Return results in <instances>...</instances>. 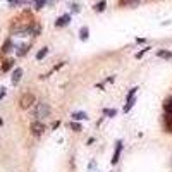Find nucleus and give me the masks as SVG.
I'll return each instance as SVG.
<instances>
[{
	"mask_svg": "<svg viewBox=\"0 0 172 172\" xmlns=\"http://www.w3.org/2000/svg\"><path fill=\"white\" fill-rule=\"evenodd\" d=\"M48 115H50V107L47 103H38L36 109H35V117L38 121H41L43 117H48Z\"/></svg>",
	"mask_w": 172,
	"mask_h": 172,
	"instance_id": "f257e3e1",
	"label": "nucleus"
},
{
	"mask_svg": "<svg viewBox=\"0 0 172 172\" xmlns=\"http://www.w3.org/2000/svg\"><path fill=\"white\" fill-rule=\"evenodd\" d=\"M35 95L33 93H24L22 96H21V100H19V103H21V109H30L31 105L35 103Z\"/></svg>",
	"mask_w": 172,
	"mask_h": 172,
	"instance_id": "f03ea898",
	"label": "nucleus"
},
{
	"mask_svg": "<svg viewBox=\"0 0 172 172\" xmlns=\"http://www.w3.org/2000/svg\"><path fill=\"white\" fill-rule=\"evenodd\" d=\"M45 131V124L41 121H35V122H31V132L35 134V136H40L41 132Z\"/></svg>",
	"mask_w": 172,
	"mask_h": 172,
	"instance_id": "7ed1b4c3",
	"label": "nucleus"
},
{
	"mask_svg": "<svg viewBox=\"0 0 172 172\" xmlns=\"http://www.w3.org/2000/svg\"><path fill=\"white\" fill-rule=\"evenodd\" d=\"M69 22H71V16H69V14H64V16H60L59 19L55 21V26H57V28H64V26H67Z\"/></svg>",
	"mask_w": 172,
	"mask_h": 172,
	"instance_id": "20e7f679",
	"label": "nucleus"
},
{
	"mask_svg": "<svg viewBox=\"0 0 172 172\" xmlns=\"http://www.w3.org/2000/svg\"><path fill=\"white\" fill-rule=\"evenodd\" d=\"M121 152H122V141H117V143H115V152H114V157H112V163H117V162H119Z\"/></svg>",
	"mask_w": 172,
	"mask_h": 172,
	"instance_id": "39448f33",
	"label": "nucleus"
},
{
	"mask_svg": "<svg viewBox=\"0 0 172 172\" xmlns=\"http://www.w3.org/2000/svg\"><path fill=\"white\" fill-rule=\"evenodd\" d=\"M21 78H22V69H21V67L14 69V72H12V83L17 84V83L21 81Z\"/></svg>",
	"mask_w": 172,
	"mask_h": 172,
	"instance_id": "423d86ee",
	"label": "nucleus"
},
{
	"mask_svg": "<svg viewBox=\"0 0 172 172\" xmlns=\"http://www.w3.org/2000/svg\"><path fill=\"white\" fill-rule=\"evenodd\" d=\"M71 117H72V121H84V119H88V115L84 112H74Z\"/></svg>",
	"mask_w": 172,
	"mask_h": 172,
	"instance_id": "0eeeda50",
	"label": "nucleus"
},
{
	"mask_svg": "<svg viewBox=\"0 0 172 172\" xmlns=\"http://www.w3.org/2000/svg\"><path fill=\"white\" fill-rule=\"evenodd\" d=\"M12 65H14V60H5L4 64H2V72H7V71H10L12 69Z\"/></svg>",
	"mask_w": 172,
	"mask_h": 172,
	"instance_id": "6e6552de",
	"label": "nucleus"
},
{
	"mask_svg": "<svg viewBox=\"0 0 172 172\" xmlns=\"http://www.w3.org/2000/svg\"><path fill=\"white\" fill-rule=\"evenodd\" d=\"M157 55H158V57H162V59H167V60L172 59V52H167V50H158V52H157Z\"/></svg>",
	"mask_w": 172,
	"mask_h": 172,
	"instance_id": "1a4fd4ad",
	"label": "nucleus"
},
{
	"mask_svg": "<svg viewBox=\"0 0 172 172\" xmlns=\"http://www.w3.org/2000/svg\"><path fill=\"white\" fill-rule=\"evenodd\" d=\"M88 36H90V31H88V28H86V26H84V28H81V31H79V38L84 41V40H88Z\"/></svg>",
	"mask_w": 172,
	"mask_h": 172,
	"instance_id": "9d476101",
	"label": "nucleus"
},
{
	"mask_svg": "<svg viewBox=\"0 0 172 172\" xmlns=\"http://www.w3.org/2000/svg\"><path fill=\"white\" fill-rule=\"evenodd\" d=\"M105 5H107V2H105V0H100V2L95 5V10H96V12H103V10H105Z\"/></svg>",
	"mask_w": 172,
	"mask_h": 172,
	"instance_id": "9b49d317",
	"label": "nucleus"
},
{
	"mask_svg": "<svg viewBox=\"0 0 172 172\" xmlns=\"http://www.w3.org/2000/svg\"><path fill=\"white\" fill-rule=\"evenodd\" d=\"M28 50H30V47H28V45H21L19 50H17V55L22 57V55H26V53H28Z\"/></svg>",
	"mask_w": 172,
	"mask_h": 172,
	"instance_id": "f8f14e48",
	"label": "nucleus"
},
{
	"mask_svg": "<svg viewBox=\"0 0 172 172\" xmlns=\"http://www.w3.org/2000/svg\"><path fill=\"white\" fill-rule=\"evenodd\" d=\"M45 4H47V0H35V9L36 10H40L45 7Z\"/></svg>",
	"mask_w": 172,
	"mask_h": 172,
	"instance_id": "ddd939ff",
	"label": "nucleus"
},
{
	"mask_svg": "<svg viewBox=\"0 0 172 172\" xmlns=\"http://www.w3.org/2000/svg\"><path fill=\"white\" fill-rule=\"evenodd\" d=\"M103 114H105V115H109V117H115V115H117V110H115V109H105Z\"/></svg>",
	"mask_w": 172,
	"mask_h": 172,
	"instance_id": "4468645a",
	"label": "nucleus"
},
{
	"mask_svg": "<svg viewBox=\"0 0 172 172\" xmlns=\"http://www.w3.org/2000/svg\"><path fill=\"white\" fill-rule=\"evenodd\" d=\"M47 53H48V48H41V50L36 53V59H38V60H41V59H43Z\"/></svg>",
	"mask_w": 172,
	"mask_h": 172,
	"instance_id": "2eb2a0df",
	"label": "nucleus"
},
{
	"mask_svg": "<svg viewBox=\"0 0 172 172\" xmlns=\"http://www.w3.org/2000/svg\"><path fill=\"white\" fill-rule=\"evenodd\" d=\"M71 129H72V131H76V132H79V131H81V124H78L76 121H72L71 122Z\"/></svg>",
	"mask_w": 172,
	"mask_h": 172,
	"instance_id": "dca6fc26",
	"label": "nucleus"
},
{
	"mask_svg": "<svg viewBox=\"0 0 172 172\" xmlns=\"http://www.w3.org/2000/svg\"><path fill=\"white\" fill-rule=\"evenodd\" d=\"M24 2H26V0H9V5L14 7V5H21V4H24Z\"/></svg>",
	"mask_w": 172,
	"mask_h": 172,
	"instance_id": "f3484780",
	"label": "nucleus"
},
{
	"mask_svg": "<svg viewBox=\"0 0 172 172\" xmlns=\"http://www.w3.org/2000/svg\"><path fill=\"white\" fill-rule=\"evenodd\" d=\"M150 50V47H148V48H145V50H141V52H138V53H136V59H141L143 55H145V53H146V52Z\"/></svg>",
	"mask_w": 172,
	"mask_h": 172,
	"instance_id": "a211bd4d",
	"label": "nucleus"
},
{
	"mask_svg": "<svg viewBox=\"0 0 172 172\" xmlns=\"http://www.w3.org/2000/svg\"><path fill=\"white\" fill-rule=\"evenodd\" d=\"M10 50V40L5 41V45H4V48H2V52H9Z\"/></svg>",
	"mask_w": 172,
	"mask_h": 172,
	"instance_id": "6ab92c4d",
	"label": "nucleus"
},
{
	"mask_svg": "<svg viewBox=\"0 0 172 172\" xmlns=\"http://www.w3.org/2000/svg\"><path fill=\"white\" fill-rule=\"evenodd\" d=\"M71 9H72V12H79V5H78V4H72Z\"/></svg>",
	"mask_w": 172,
	"mask_h": 172,
	"instance_id": "aec40b11",
	"label": "nucleus"
}]
</instances>
